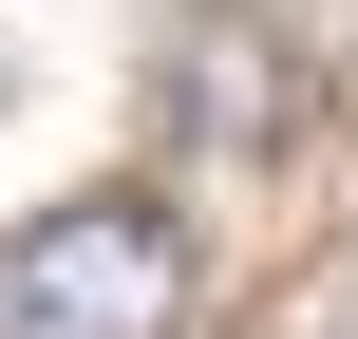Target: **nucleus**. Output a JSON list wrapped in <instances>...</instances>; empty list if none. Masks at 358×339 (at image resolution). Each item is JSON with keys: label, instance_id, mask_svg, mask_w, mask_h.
<instances>
[{"label": "nucleus", "instance_id": "1", "mask_svg": "<svg viewBox=\"0 0 358 339\" xmlns=\"http://www.w3.org/2000/svg\"><path fill=\"white\" fill-rule=\"evenodd\" d=\"M0 321H19V339H170V321H189V245H170V208H132V189L38 208V226L0 245Z\"/></svg>", "mask_w": 358, "mask_h": 339}]
</instances>
